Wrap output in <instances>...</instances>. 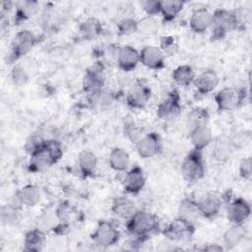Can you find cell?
<instances>
[{
	"mask_svg": "<svg viewBox=\"0 0 252 252\" xmlns=\"http://www.w3.org/2000/svg\"><path fill=\"white\" fill-rule=\"evenodd\" d=\"M126 228L130 236L149 239L152 234L159 231V220L155 214L138 209L137 212L126 220Z\"/></svg>",
	"mask_w": 252,
	"mask_h": 252,
	"instance_id": "1",
	"label": "cell"
},
{
	"mask_svg": "<svg viewBox=\"0 0 252 252\" xmlns=\"http://www.w3.org/2000/svg\"><path fill=\"white\" fill-rule=\"evenodd\" d=\"M212 40L222 39L227 33L238 29L240 25L236 12L227 9H217L212 13Z\"/></svg>",
	"mask_w": 252,
	"mask_h": 252,
	"instance_id": "2",
	"label": "cell"
},
{
	"mask_svg": "<svg viewBox=\"0 0 252 252\" xmlns=\"http://www.w3.org/2000/svg\"><path fill=\"white\" fill-rule=\"evenodd\" d=\"M180 170L183 178L188 182H196L202 179L206 172L202 152L191 150L182 160Z\"/></svg>",
	"mask_w": 252,
	"mask_h": 252,
	"instance_id": "3",
	"label": "cell"
},
{
	"mask_svg": "<svg viewBox=\"0 0 252 252\" xmlns=\"http://www.w3.org/2000/svg\"><path fill=\"white\" fill-rule=\"evenodd\" d=\"M247 92L244 88H232L226 87L220 90L215 94V102L217 108L220 112L231 111L245 101Z\"/></svg>",
	"mask_w": 252,
	"mask_h": 252,
	"instance_id": "4",
	"label": "cell"
},
{
	"mask_svg": "<svg viewBox=\"0 0 252 252\" xmlns=\"http://www.w3.org/2000/svg\"><path fill=\"white\" fill-rule=\"evenodd\" d=\"M91 237L96 246L100 248H108L119 241L120 231L113 221L100 220Z\"/></svg>",
	"mask_w": 252,
	"mask_h": 252,
	"instance_id": "5",
	"label": "cell"
},
{
	"mask_svg": "<svg viewBox=\"0 0 252 252\" xmlns=\"http://www.w3.org/2000/svg\"><path fill=\"white\" fill-rule=\"evenodd\" d=\"M195 223L177 217L161 229L163 236L171 241H187L195 234Z\"/></svg>",
	"mask_w": 252,
	"mask_h": 252,
	"instance_id": "6",
	"label": "cell"
},
{
	"mask_svg": "<svg viewBox=\"0 0 252 252\" xmlns=\"http://www.w3.org/2000/svg\"><path fill=\"white\" fill-rule=\"evenodd\" d=\"M37 36L29 30H23L16 33L11 43L9 62L14 63L26 55L37 43Z\"/></svg>",
	"mask_w": 252,
	"mask_h": 252,
	"instance_id": "7",
	"label": "cell"
},
{
	"mask_svg": "<svg viewBox=\"0 0 252 252\" xmlns=\"http://www.w3.org/2000/svg\"><path fill=\"white\" fill-rule=\"evenodd\" d=\"M230 199H226V195L220 196L217 193L208 192L203 194L198 200V208L201 218L207 220H214L221 211L223 203H228Z\"/></svg>",
	"mask_w": 252,
	"mask_h": 252,
	"instance_id": "8",
	"label": "cell"
},
{
	"mask_svg": "<svg viewBox=\"0 0 252 252\" xmlns=\"http://www.w3.org/2000/svg\"><path fill=\"white\" fill-rule=\"evenodd\" d=\"M179 92L176 89L169 91L160 100L157 108V115L160 120L170 121L175 119L182 110Z\"/></svg>",
	"mask_w": 252,
	"mask_h": 252,
	"instance_id": "9",
	"label": "cell"
},
{
	"mask_svg": "<svg viewBox=\"0 0 252 252\" xmlns=\"http://www.w3.org/2000/svg\"><path fill=\"white\" fill-rule=\"evenodd\" d=\"M152 90L150 86L141 79L136 80L126 94V103L132 109H142L150 101Z\"/></svg>",
	"mask_w": 252,
	"mask_h": 252,
	"instance_id": "10",
	"label": "cell"
},
{
	"mask_svg": "<svg viewBox=\"0 0 252 252\" xmlns=\"http://www.w3.org/2000/svg\"><path fill=\"white\" fill-rule=\"evenodd\" d=\"M104 81V65L100 61H96L85 72L82 81L83 90L88 94L102 91Z\"/></svg>",
	"mask_w": 252,
	"mask_h": 252,
	"instance_id": "11",
	"label": "cell"
},
{
	"mask_svg": "<svg viewBox=\"0 0 252 252\" xmlns=\"http://www.w3.org/2000/svg\"><path fill=\"white\" fill-rule=\"evenodd\" d=\"M251 216V206L242 197L230 199L226 208V219L231 224H244Z\"/></svg>",
	"mask_w": 252,
	"mask_h": 252,
	"instance_id": "12",
	"label": "cell"
},
{
	"mask_svg": "<svg viewBox=\"0 0 252 252\" xmlns=\"http://www.w3.org/2000/svg\"><path fill=\"white\" fill-rule=\"evenodd\" d=\"M138 155L142 158H151L161 152V138L157 132L146 133L141 140L135 145Z\"/></svg>",
	"mask_w": 252,
	"mask_h": 252,
	"instance_id": "13",
	"label": "cell"
},
{
	"mask_svg": "<svg viewBox=\"0 0 252 252\" xmlns=\"http://www.w3.org/2000/svg\"><path fill=\"white\" fill-rule=\"evenodd\" d=\"M140 63L148 69L159 71L165 67V56L157 45H146L140 50Z\"/></svg>",
	"mask_w": 252,
	"mask_h": 252,
	"instance_id": "14",
	"label": "cell"
},
{
	"mask_svg": "<svg viewBox=\"0 0 252 252\" xmlns=\"http://www.w3.org/2000/svg\"><path fill=\"white\" fill-rule=\"evenodd\" d=\"M146 185V176L144 170L139 165H134L126 171L122 186L124 191L130 195H138Z\"/></svg>",
	"mask_w": 252,
	"mask_h": 252,
	"instance_id": "15",
	"label": "cell"
},
{
	"mask_svg": "<svg viewBox=\"0 0 252 252\" xmlns=\"http://www.w3.org/2000/svg\"><path fill=\"white\" fill-rule=\"evenodd\" d=\"M45 143V141H44ZM57 163V161L54 159L50 152L45 147V144H43L40 148H38L35 152L30 155V159L28 162V169L31 172L36 173L41 172L50 166Z\"/></svg>",
	"mask_w": 252,
	"mask_h": 252,
	"instance_id": "16",
	"label": "cell"
},
{
	"mask_svg": "<svg viewBox=\"0 0 252 252\" xmlns=\"http://www.w3.org/2000/svg\"><path fill=\"white\" fill-rule=\"evenodd\" d=\"M114 60L120 70L131 72L140 63V51L132 45L119 46Z\"/></svg>",
	"mask_w": 252,
	"mask_h": 252,
	"instance_id": "17",
	"label": "cell"
},
{
	"mask_svg": "<svg viewBox=\"0 0 252 252\" xmlns=\"http://www.w3.org/2000/svg\"><path fill=\"white\" fill-rule=\"evenodd\" d=\"M220 84V77L215 70L208 69L196 76L193 85L196 89V94L199 95H207L213 93Z\"/></svg>",
	"mask_w": 252,
	"mask_h": 252,
	"instance_id": "18",
	"label": "cell"
},
{
	"mask_svg": "<svg viewBox=\"0 0 252 252\" xmlns=\"http://www.w3.org/2000/svg\"><path fill=\"white\" fill-rule=\"evenodd\" d=\"M212 22V13L207 8H199L192 12L189 20V27L193 32L202 34L211 29Z\"/></svg>",
	"mask_w": 252,
	"mask_h": 252,
	"instance_id": "19",
	"label": "cell"
},
{
	"mask_svg": "<svg viewBox=\"0 0 252 252\" xmlns=\"http://www.w3.org/2000/svg\"><path fill=\"white\" fill-rule=\"evenodd\" d=\"M77 166L83 178L93 177L96 171L97 158L90 150H83L77 158Z\"/></svg>",
	"mask_w": 252,
	"mask_h": 252,
	"instance_id": "20",
	"label": "cell"
},
{
	"mask_svg": "<svg viewBox=\"0 0 252 252\" xmlns=\"http://www.w3.org/2000/svg\"><path fill=\"white\" fill-rule=\"evenodd\" d=\"M138 208L133 200L126 196H118L113 199L111 204V212L119 219L128 220L136 212Z\"/></svg>",
	"mask_w": 252,
	"mask_h": 252,
	"instance_id": "21",
	"label": "cell"
},
{
	"mask_svg": "<svg viewBox=\"0 0 252 252\" xmlns=\"http://www.w3.org/2000/svg\"><path fill=\"white\" fill-rule=\"evenodd\" d=\"M39 11V3L37 1L24 0L15 3V15L14 23L20 25L32 17H34Z\"/></svg>",
	"mask_w": 252,
	"mask_h": 252,
	"instance_id": "22",
	"label": "cell"
},
{
	"mask_svg": "<svg viewBox=\"0 0 252 252\" xmlns=\"http://www.w3.org/2000/svg\"><path fill=\"white\" fill-rule=\"evenodd\" d=\"M190 142L194 150L203 151L213 143V134L208 125L200 126L188 132Z\"/></svg>",
	"mask_w": 252,
	"mask_h": 252,
	"instance_id": "23",
	"label": "cell"
},
{
	"mask_svg": "<svg viewBox=\"0 0 252 252\" xmlns=\"http://www.w3.org/2000/svg\"><path fill=\"white\" fill-rule=\"evenodd\" d=\"M247 234L244 224H231L222 235V246L224 250H231L239 245Z\"/></svg>",
	"mask_w": 252,
	"mask_h": 252,
	"instance_id": "24",
	"label": "cell"
},
{
	"mask_svg": "<svg viewBox=\"0 0 252 252\" xmlns=\"http://www.w3.org/2000/svg\"><path fill=\"white\" fill-rule=\"evenodd\" d=\"M46 241V236L41 228H33L26 232L24 237V250L29 252H39Z\"/></svg>",
	"mask_w": 252,
	"mask_h": 252,
	"instance_id": "25",
	"label": "cell"
},
{
	"mask_svg": "<svg viewBox=\"0 0 252 252\" xmlns=\"http://www.w3.org/2000/svg\"><path fill=\"white\" fill-rule=\"evenodd\" d=\"M103 31V27L101 22L94 17H89L85 19L80 27H79V32L83 39L86 40H92L97 37Z\"/></svg>",
	"mask_w": 252,
	"mask_h": 252,
	"instance_id": "26",
	"label": "cell"
},
{
	"mask_svg": "<svg viewBox=\"0 0 252 252\" xmlns=\"http://www.w3.org/2000/svg\"><path fill=\"white\" fill-rule=\"evenodd\" d=\"M173 82L181 87V88H187L191 85H193V82L196 78V74L194 69L187 64L179 65L177 66L171 74Z\"/></svg>",
	"mask_w": 252,
	"mask_h": 252,
	"instance_id": "27",
	"label": "cell"
},
{
	"mask_svg": "<svg viewBox=\"0 0 252 252\" xmlns=\"http://www.w3.org/2000/svg\"><path fill=\"white\" fill-rule=\"evenodd\" d=\"M108 164L114 171H125L130 164V156L123 148H113L108 157Z\"/></svg>",
	"mask_w": 252,
	"mask_h": 252,
	"instance_id": "28",
	"label": "cell"
},
{
	"mask_svg": "<svg viewBox=\"0 0 252 252\" xmlns=\"http://www.w3.org/2000/svg\"><path fill=\"white\" fill-rule=\"evenodd\" d=\"M178 217L195 223L201 218L197 200L190 197L184 198L178 206Z\"/></svg>",
	"mask_w": 252,
	"mask_h": 252,
	"instance_id": "29",
	"label": "cell"
},
{
	"mask_svg": "<svg viewBox=\"0 0 252 252\" xmlns=\"http://www.w3.org/2000/svg\"><path fill=\"white\" fill-rule=\"evenodd\" d=\"M185 5L181 0H163L160 5V14L163 23H170L177 18Z\"/></svg>",
	"mask_w": 252,
	"mask_h": 252,
	"instance_id": "30",
	"label": "cell"
},
{
	"mask_svg": "<svg viewBox=\"0 0 252 252\" xmlns=\"http://www.w3.org/2000/svg\"><path fill=\"white\" fill-rule=\"evenodd\" d=\"M24 207H33L38 204L41 198V192L37 185L27 184L17 191Z\"/></svg>",
	"mask_w": 252,
	"mask_h": 252,
	"instance_id": "31",
	"label": "cell"
},
{
	"mask_svg": "<svg viewBox=\"0 0 252 252\" xmlns=\"http://www.w3.org/2000/svg\"><path fill=\"white\" fill-rule=\"evenodd\" d=\"M54 213L58 221L63 223L71 225L73 222L79 220V211L67 201L61 202L55 209Z\"/></svg>",
	"mask_w": 252,
	"mask_h": 252,
	"instance_id": "32",
	"label": "cell"
},
{
	"mask_svg": "<svg viewBox=\"0 0 252 252\" xmlns=\"http://www.w3.org/2000/svg\"><path fill=\"white\" fill-rule=\"evenodd\" d=\"M210 120V113L207 108L204 107H195L193 108L187 116L186 127L187 131H191L194 128L208 125Z\"/></svg>",
	"mask_w": 252,
	"mask_h": 252,
	"instance_id": "33",
	"label": "cell"
},
{
	"mask_svg": "<svg viewBox=\"0 0 252 252\" xmlns=\"http://www.w3.org/2000/svg\"><path fill=\"white\" fill-rule=\"evenodd\" d=\"M232 152H233V148L228 138L220 139L215 143L212 157L214 158V159H216L219 162H224L229 159Z\"/></svg>",
	"mask_w": 252,
	"mask_h": 252,
	"instance_id": "34",
	"label": "cell"
},
{
	"mask_svg": "<svg viewBox=\"0 0 252 252\" xmlns=\"http://www.w3.org/2000/svg\"><path fill=\"white\" fill-rule=\"evenodd\" d=\"M158 31V23L156 17L145 16L137 21V32L143 35H154Z\"/></svg>",
	"mask_w": 252,
	"mask_h": 252,
	"instance_id": "35",
	"label": "cell"
},
{
	"mask_svg": "<svg viewBox=\"0 0 252 252\" xmlns=\"http://www.w3.org/2000/svg\"><path fill=\"white\" fill-rule=\"evenodd\" d=\"M123 132L125 137L134 145H136L141 140V138L146 134L144 129L134 122L126 123Z\"/></svg>",
	"mask_w": 252,
	"mask_h": 252,
	"instance_id": "36",
	"label": "cell"
},
{
	"mask_svg": "<svg viewBox=\"0 0 252 252\" xmlns=\"http://www.w3.org/2000/svg\"><path fill=\"white\" fill-rule=\"evenodd\" d=\"M158 47L164 56H174L178 51V44L175 38L171 35H163L159 38Z\"/></svg>",
	"mask_w": 252,
	"mask_h": 252,
	"instance_id": "37",
	"label": "cell"
},
{
	"mask_svg": "<svg viewBox=\"0 0 252 252\" xmlns=\"http://www.w3.org/2000/svg\"><path fill=\"white\" fill-rule=\"evenodd\" d=\"M0 218L2 223L4 224L16 223L20 218V210L11 207L9 204H6L1 208Z\"/></svg>",
	"mask_w": 252,
	"mask_h": 252,
	"instance_id": "38",
	"label": "cell"
},
{
	"mask_svg": "<svg viewBox=\"0 0 252 252\" xmlns=\"http://www.w3.org/2000/svg\"><path fill=\"white\" fill-rule=\"evenodd\" d=\"M233 150H240L245 148L251 141V134L249 131H238L228 138Z\"/></svg>",
	"mask_w": 252,
	"mask_h": 252,
	"instance_id": "39",
	"label": "cell"
},
{
	"mask_svg": "<svg viewBox=\"0 0 252 252\" xmlns=\"http://www.w3.org/2000/svg\"><path fill=\"white\" fill-rule=\"evenodd\" d=\"M137 32V20L133 18H124L117 24L118 35H129Z\"/></svg>",
	"mask_w": 252,
	"mask_h": 252,
	"instance_id": "40",
	"label": "cell"
},
{
	"mask_svg": "<svg viewBox=\"0 0 252 252\" xmlns=\"http://www.w3.org/2000/svg\"><path fill=\"white\" fill-rule=\"evenodd\" d=\"M46 139H44L40 134H32L29 139L26 141L25 144V150L26 152L31 155L33 152H35L38 148H40L43 144L44 141Z\"/></svg>",
	"mask_w": 252,
	"mask_h": 252,
	"instance_id": "41",
	"label": "cell"
},
{
	"mask_svg": "<svg viewBox=\"0 0 252 252\" xmlns=\"http://www.w3.org/2000/svg\"><path fill=\"white\" fill-rule=\"evenodd\" d=\"M11 78L15 85L23 86L29 80V75L21 65H15L11 72Z\"/></svg>",
	"mask_w": 252,
	"mask_h": 252,
	"instance_id": "42",
	"label": "cell"
},
{
	"mask_svg": "<svg viewBox=\"0 0 252 252\" xmlns=\"http://www.w3.org/2000/svg\"><path fill=\"white\" fill-rule=\"evenodd\" d=\"M160 5L161 1L159 0H146L141 2L142 9L147 14V16L156 17L160 14Z\"/></svg>",
	"mask_w": 252,
	"mask_h": 252,
	"instance_id": "43",
	"label": "cell"
},
{
	"mask_svg": "<svg viewBox=\"0 0 252 252\" xmlns=\"http://www.w3.org/2000/svg\"><path fill=\"white\" fill-rule=\"evenodd\" d=\"M239 176L244 180H250L252 175V158L251 157L244 158L239 162Z\"/></svg>",
	"mask_w": 252,
	"mask_h": 252,
	"instance_id": "44",
	"label": "cell"
},
{
	"mask_svg": "<svg viewBox=\"0 0 252 252\" xmlns=\"http://www.w3.org/2000/svg\"><path fill=\"white\" fill-rule=\"evenodd\" d=\"M201 251H208V252H223L224 248L222 245L217 244V243H210L204 245L202 248H200Z\"/></svg>",
	"mask_w": 252,
	"mask_h": 252,
	"instance_id": "45",
	"label": "cell"
}]
</instances>
